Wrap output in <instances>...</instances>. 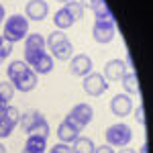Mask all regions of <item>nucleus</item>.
<instances>
[{"label": "nucleus", "mask_w": 153, "mask_h": 153, "mask_svg": "<svg viewBox=\"0 0 153 153\" xmlns=\"http://www.w3.org/2000/svg\"><path fill=\"white\" fill-rule=\"evenodd\" d=\"M45 47L51 51V57L59 59V61H70L74 57V45L71 41L65 37L63 31H53L51 35L45 39Z\"/></svg>", "instance_id": "nucleus-1"}, {"label": "nucleus", "mask_w": 153, "mask_h": 153, "mask_svg": "<svg viewBox=\"0 0 153 153\" xmlns=\"http://www.w3.org/2000/svg\"><path fill=\"white\" fill-rule=\"evenodd\" d=\"M29 35V21L25 14H10L8 19H4V33L2 37L8 39L12 45L16 41H21Z\"/></svg>", "instance_id": "nucleus-2"}, {"label": "nucleus", "mask_w": 153, "mask_h": 153, "mask_svg": "<svg viewBox=\"0 0 153 153\" xmlns=\"http://www.w3.org/2000/svg\"><path fill=\"white\" fill-rule=\"evenodd\" d=\"M131 141H133V131H131L129 125L117 123V125L106 129V145L123 149V147H129Z\"/></svg>", "instance_id": "nucleus-3"}, {"label": "nucleus", "mask_w": 153, "mask_h": 153, "mask_svg": "<svg viewBox=\"0 0 153 153\" xmlns=\"http://www.w3.org/2000/svg\"><path fill=\"white\" fill-rule=\"evenodd\" d=\"M45 51H47V47H45V37L41 35V33H29L27 35V43H25V63L27 65H31Z\"/></svg>", "instance_id": "nucleus-4"}, {"label": "nucleus", "mask_w": 153, "mask_h": 153, "mask_svg": "<svg viewBox=\"0 0 153 153\" xmlns=\"http://www.w3.org/2000/svg\"><path fill=\"white\" fill-rule=\"evenodd\" d=\"M65 118H68L78 131H82V129H86V127L92 123V118H94V110H92V106H90V104L80 102V104H76L70 112H68V117H65Z\"/></svg>", "instance_id": "nucleus-5"}, {"label": "nucleus", "mask_w": 153, "mask_h": 153, "mask_svg": "<svg viewBox=\"0 0 153 153\" xmlns=\"http://www.w3.org/2000/svg\"><path fill=\"white\" fill-rule=\"evenodd\" d=\"M117 35V25H114V19H108V21H96L94 27H92V37H94L96 43L100 45H106L110 43Z\"/></svg>", "instance_id": "nucleus-6"}, {"label": "nucleus", "mask_w": 153, "mask_h": 153, "mask_svg": "<svg viewBox=\"0 0 153 153\" xmlns=\"http://www.w3.org/2000/svg\"><path fill=\"white\" fill-rule=\"evenodd\" d=\"M84 92L88 96H102L106 92V88H108V82H106L104 78H102V74H96V71H90L88 76H84Z\"/></svg>", "instance_id": "nucleus-7"}, {"label": "nucleus", "mask_w": 153, "mask_h": 153, "mask_svg": "<svg viewBox=\"0 0 153 153\" xmlns=\"http://www.w3.org/2000/svg\"><path fill=\"white\" fill-rule=\"evenodd\" d=\"M133 108H135V104H133V98H131L129 94H117L112 100H110V112L114 114V117L118 118H125L129 117L131 112H133Z\"/></svg>", "instance_id": "nucleus-8"}, {"label": "nucleus", "mask_w": 153, "mask_h": 153, "mask_svg": "<svg viewBox=\"0 0 153 153\" xmlns=\"http://www.w3.org/2000/svg\"><path fill=\"white\" fill-rule=\"evenodd\" d=\"M70 71H71V76H76V78L88 76L92 71V59H90V55H86V53L74 55L70 59Z\"/></svg>", "instance_id": "nucleus-9"}, {"label": "nucleus", "mask_w": 153, "mask_h": 153, "mask_svg": "<svg viewBox=\"0 0 153 153\" xmlns=\"http://www.w3.org/2000/svg\"><path fill=\"white\" fill-rule=\"evenodd\" d=\"M49 12V4L45 0H29L25 4V16L27 21H43Z\"/></svg>", "instance_id": "nucleus-10"}, {"label": "nucleus", "mask_w": 153, "mask_h": 153, "mask_svg": "<svg viewBox=\"0 0 153 153\" xmlns=\"http://www.w3.org/2000/svg\"><path fill=\"white\" fill-rule=\"evenodd\" d=\"M125 74H127L125 61H123V59H110V61H106L102 78H104L106 82H120Z\"/></svg>", "instance_id": "nucleus-11"}, {"label": "nucleus", "mask_w": 153, "mask_h": 153, "mask_svg": "<svg viewBox=\"0 0 153 153\" xmlns=\"http://www.w3.org/2000/svg\"><path fill=\"white\" fill-rule=\"evenodd\" d=\"M10 84L14 86V90H19V92H31V90L37 88V74L29 68V70H25L19 78H14Z\"/></svg>", "instance_id": "nucleus-12"}, {"label": "nucleus", "mask_w": 153, "mask_h": 153, "mask_svg": "<svg viewBox=\"0 0 153 153\" xmlns=\"http://www.w3.org/2000/svg\"><path fill=\"white\" fill-rule=\"evenodd\" d=\"M57 137H59V143L70 145V143H74L78 137H80V131L76 129L68 118H63V120L59 123V127H57Z\"/></svg>", "instance_id": "nucleus-13"}, {"label": "nucleus", "mask_w": 153, "mask_h": 153, "mask_svg": "<svg viewBox=\"0 0 153 153\" xmlns=\"http://www.w3.org/2000/svg\"><path fill=\"white\" fill-rule=\"evenodd\" d=\"M29 68L35 71V74H43V76H45V74H51V70H53V57L47 55V51H45V53L39 55Z\"/></svg>", "instance_id": "nucleus-14"}, {"label": "nucleus", "mask_w": 153, "mask_h": 153, "mask_svg": "<svg viewBox=\"0 0 153 153\" xmlns=\"http://www.w3.org/2000/svg\"><path fill=\"white\" fill-rule=\"evenodd\" d=\"M45 149H47V137L29 135L23 151H29V153H45Z\"/></svg>", "instance_id": "nucleus-15"}, {"label": "nucleus", "mask_w": 153, "mask_h": 153, "mask_svg": "<svg viewBox=\"0 0 153 153\" xmlns=\"http://www.w3.org/2000/svg\"><path fill=\"white\" fill-rule=\"evenodd\" d=\"M41 118H43V112H39V110H27L23 117L19 118V125H21V129H23L25 133H29L31 127H33L35 123H39Z\"/></svg>", "instance_id": "nucleus-16"}, {"label": "nucleus", "mask_w": 153, "mask_h": 153, "mask_svg": "<svg viewBox=\"0 0 153 153\" xmlns=\"http://www.w3.org/2000/svg\"><path fill=\"white\" fill-rule=\"evenodd\" d=\"M74 23H76V21L68 14L65 8H59V10L53 14V25L57 27V31H68L70 27H74Z\"/></svg>", "instance_id": "nucleus-17"}, {"label": "nucleus", "mask_w": 153, "mask_h": 153, "mask_svg": "<svg viewBox=\"0 0 153 153\" xmlns=\"http://www.w3.org/2000/svg\"><path fill=\"white\" fill-rule=\"evenodd\" d=\"M123 88H125V94H139V80H137V74L135 71H127L123 76Z\"/></svg>", "instance_id": "nucleus-18"}, {"label": "nucleus", "mask_w": 153, "mask_h": 153, "mask_svg": "<svg viewBox=\"0 0 153 153\" xmlns=\"http://www.w3.org/2000/svg\"><path fill=\"white\" fill-rule=\"evenodd\" d=\"M94 149H96L94 141L88 137H78L71 143V153H94Z\"/></svg>", "instance_id": "nucleus-19"}, {"label": "nucleus", "mask_w": 153, "mask_h": 153, "mask_svg": "<svg viewBox=\"0 0 153 153\" xmlns=\"http://www.w3.org/2000/svg\"><path fill=\"white\" fill-rule=\"evenodd\" d=\"M63 8L68 10V14H70L74 21H82V19H84V10H86V8H84L78 0H70V2H65Z\"/></svg>", "instance_id": "nucleus-20"}, {"label": "nucleus", "mask_w": 153, "mask_h": 153, "mask_svg": "<svg viewBox=\"0 0 153 153\" xmlns=\"http://www.w3.org/2000/svg\"><path fill=\"white\" fill-rule=\"evenodd\" d=\"M92 12H94L96 21H108V19H114V16H112V10H110V6L106 4L104 0L98 2L94 8H92Z\"/></svg>", "instance_id": "nucleus-21"}, {"label": "nucleus", "mask_w": 153, "mask_h": 153, "mask_svg": "<svg viewBox=\"0 0 153 153\" xmlns=\"http://www.w3.org/2000/svg\"><path fill=\"white\" fill-rule=\"evenodd\" d=\"M16 127V123L10 120V118L6 117L4 112H0V139H6V137H10V133L14 131Z\"/></svg>", "instance_id": "nucleus-22"}, {"label": "nucleus", "mask_w": 153, "mask_h": 153, "mask_svg": "<svg viewBox=\"0 0 153 153\" xmlns=\"http://www.w3.org/2000/svg\"><path fill=\"white\" fill-rule=\"evenodd\" d=\"M25 70H29V65L25 63L23 59H16V61H12L10 65H8V70H6V74H8V82H12L14 78H19V76H21Z\"/></svg>", "instance_id": "nucleus-23"}, {"label": "nucleus", "mask_w": 153, "mask_h": 153, "mask_svg": "<svg viewBox=\"0 0 153 153\" xmlns=\"http://www.w3.org/2000/svg\"><path fill=\"white\" fill-rule=\"evenodd\" d=\"M27 135H39V137H49V123L47 118L43 117L39 123H35L33 127H31V131L27 133Z\"/></svg>", "instance_id": "nucleus-24"}, {"label": "nucleus", "mask_w": 153, "mask_h": 153, "mask_svg": "<svg viewBox=\"0 0 153 153\" xmlns=\"http://www.w3.org/2000/svg\"><path fill=\"white\" fill-rule=\"evenodd\" d=\"M14 92H16V90H14V86H12L10 82H0V98H2L4 102H8V104H10Z\"/></svg>", "instance_id": "nucleus-25"}, {"label": "nucleus", "mask_w": 153, "mask_h": 153, "mask_svg": "<svg viewBox=\"0 0 153 153\" xmlns=\"http://www.w3.org/2000/svg\"><path fill=\"white\" fill-rule=\"evenodd\" d=\"M8 55H12V43L8 39H4V37L0 35V57L6 59Z\"/></svg>", "instance_id": "nucleus-26"}, {"label": "nucleus", "mask_w": 153, "mask_h": 153, "mask_svg": "<svg viewBox=\"0 0 153 153\" xmlns=\"http://www.w3.org/2000/svg\"><path fill=\"white\" fill-rule=\"evenodd\" d=\"M133 112H135V120H137L139 125H145V110H143V104L135 106Z\"/></svg>", "instance_id": "nucleus-27"}, {"label": "nucleus", "mask_w": 153, "mask_h": 153, "mask_svg": "<svg viewBox=\"0 0 153 153\" xmlns=\"http://www.w3.org/2000/svg\"><path fill=\"white\" fill-rule=\"evenodd\" d=\"M49 153H71V147L70 145H65V143H57V145H53Z\"/></svg>", "instance_id": "nucleus-28"}, {"label": "nucleus", "mask_w": 153, "mask_h": 153, "mask_svg": "<svg viewBox=\"0 0 153 153\" xmlns=\"http://www.w3.org/2000/svg\"><path fill=\"white\" fill-rule=\"evenodd\" d=\"M94 153H117L114 151V147H110V145H100V147H96Z\"/></svg>", "instance_id": "nucleus-29"}, {"label": "nucleus", "mask_w": 153, "mask_h": 153, "mask_svg": "<svg viewBox=\"0 0 153 153\" xmlns=\"http://www.w3.org/2000/svg\"><path fill=\"white\" fill-rule=\"evenodd\" d=\"M78 2L82 4L84 8H94V6L98 4V2H100V0H78Z\"/></svg>", "instance_id": "nucleus-30"}, {"label": "nucleus", "mask_w": 153, "mask_h": 153, "mask_svg": "<svg viewBox=\"0 0 153 153\" xmlns=\"http://www.w3.org/2000/svg\"><path fill=\"white\" fill-rule=\"evenodd\" d=\"M4 19H6V10H4V6L0 4V25L4 23Z\"/></svg>", "instance_id": "nucleus-31"}, {"label": "nucleus", "mask_w": 153, "mask_h": 153, "mask_svg": "<svg viewBox=\"0 0 153 153\" xmlns=\"http://www.w3.org/2000/svg\"><path fill=\"white\" fill-rule=\"evenodd\" d=\"M8 102H4V100H2V98H0V112H4V110H6V108H8Z\"/></svg>", "instance_id": "nucleus-32"}, {"label": "nucleus", "mask_w": 153, "mask_h": 153, "mask_svg": "<svg viewBox=\"0 0 153 153\" xmlns=\"http://www.w3.org/2000/svg\"><path fill=\"white\" fill-rule=\"evenodd\" d=\"M117 153H137L135 149H131V147H123V149H118Z\"/></svg>", "instance_id": "nucleus-33"}, {"label": "nucleus", "mask_w": 153, "mask_h": 153, "mask_svg": "<svg viewBox=\"0 0 153 153\" xmlns=\"http://www.w3.org/2000/svg\"><path fill=\"white\" fill-rule=\"evenodd\" d=\"M147 149H149V145H147V143H143V147H141V151H137V153H147Z\"/></svg>", "instance_id": "nucleus-34"}, {"label": "nucleus", "mask_w": 153, "mask_h": 153, "mask_svg": "<svg viewBox=\"0 0 153 153\" xmlns=\"http://www.w3.org/2000/svg\"><path fill=\"white\" fill-rule=\"evenodd\" d=\"M0 153H6V147H4L2 143H0Z\"/></svg>", "instance_id": "nucleus-35"}, {"label": "nucleus", "mask_w": 153, "mask_h": 153, "mask_svg": "<svg viewBox=\"0 0 153 153\" xmlns=\"http://www.w3.org/2000/svg\"><path fill=\"white\" fill-rule=\"evenodd\" d=\"M57 2H63V4H65V2H70V0H57Z\"/></svg>", "instance_id": "nucleus-36"}, {"label": "nucleus", "mask_w": 153, "mask_h": 153, "mask_svg": "<svg viewBox=\"0 0 153 153\" xmlns=\"http://www.w3.org/2000/svg\"><path fill=\"white\" fill-rule=\"evenodd\" d=\"M2 61H4V59H2V57H0V65H2Z\"/></svg>", "instance_id": "nucleus-37"}, {"label": "nucleus", "mask_w": 153, "mask_h": 153, "mask_svg": "<svg viewBox=\"0 0 153 153\" xmlns=\"http://www.w3.org/2000/svg\"><path fill=\"white\" fill-rule=\"evenodd\" d=\"M23 153H29V151H23Z\"/></svg>", "instance_id": "nucleus-38"}]
</instances>
